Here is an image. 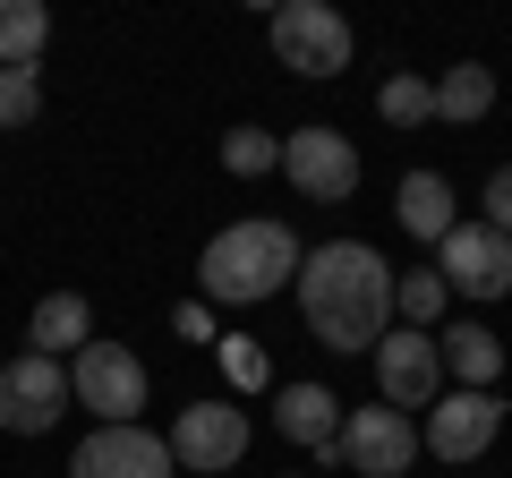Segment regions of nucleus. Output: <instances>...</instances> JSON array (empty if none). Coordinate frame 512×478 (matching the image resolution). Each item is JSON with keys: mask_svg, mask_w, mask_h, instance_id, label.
I'll return each instance as SVG.
<instances>
[{"mask_svg": "<svg viewBox=\"0 0 512 478\" xmlns=\"http://www.w3.org/2000/svg\"><path fill=\"white\" fill-rule=\"evenodd\" d=\"M299 316L325 350H376L393 333V265L367 248V239H325L299 265Z\"/></svg>", "mask_w": 512, "mask_h": 478, "instance_id": "f257e3e1", "label": "nucleus"}, {"mask_svg": "<svg viewBox=\"0 0 512 478\" xmlns=\"http://www.w3.org/2000/svg\"><path fill=\"white\" fill-rule=\"evenodd\" d=\"M299 265H308V248H299L291 222H231V231L205 239L197 282H205V299H214V308H256V299L291 291Z\"/></svg>", "mask_w": 512, "mask_h": 478, "instance_id": "f03ea898", "label": "nucleus"}, {"mask_svg": "<svg viewBox=\"0 0 512 478\" xmlns=\"http://www.w3.org/2000/svg\"><path fill=\"white\" fill-rule=\"evenodd\" d=\"M69 393H77V410H94L103 427H137L154 376H146V359H137L128 342H86L69 359Z\"/></svg>", "mask_w": 512, "mask_h": 478, "instance_id": "7ed1b4c3", "label": "nucleus"}, {"mask_svg": "<svg viewBox=\"0 0 512 478\" xmlns=\"http://www.w3.org/2000/svg\"><path fill=\"white\" fill-rule=\"evenodd\" d=\"M265 35H274V60L291 77H342L350 69V43H359V35H350V18H342V9H325V0H282Z\"/></svg>", "mask_w": 512, "mask_h": 478, "instance_id": "20e7f679", "label": "nucleus"}, {"mask_svg": "<svg viewBox=\"0 0 512 478\" xmlns=\"http://www.w3.org/2000/svg\"><path fill=\"white\" fill-rule=\"evenodd\" d=\"M69 368L60 359H43V350H26V359H9L0 368V427L9 436H52L60 419H69Z\"/></svg>", "mask_w": 512, "mask_h": 478, "instance_id": "39448f33", "label": "nucleus"}, {"mask_svg": "<svg viewBox=\"0 0 512 478\" xmlns=\"http://www.w3.org/2000/svg\"><path fill=\"white\" fill-rule=\"evenodd\" d=\"M376 393L393 410H436V393H444V350H436V333H410V325H393L376 342Z\"/></svg>", "mask_w": 512, "mask_h": 478, "instance_id": "423d86ee", "label": "nucleus"}, {"mask_svg": "<svg viewBox=\"0 0 512 478\" xmlns=\"http://www.w3.org/2000/svg\"><path fill=\"white\" fill-rule=\"evenodd\" d=\"M333 461H350L359 478H402L410 461H419V427H410L393 402L350 410V419H342V436H333Z\"/></svg>", "mask_w": 512, "mask_h": 478, "instance_id": "0eeeda50", "label": "nucleus"}, {"mask_svg": "<svg viewBox=\"0 0 512 478\" xmlns=\"http://www.w3.org/2000/svg\"><path fill=\"white\" fill-rule=\"evenodd\" d=\"M436 274H444V291H461V299H504L512 291V239L487 231V222H453L444 248H436Z\"/></svg>", "mask_w": 512, "mask_h": 478, "instance_id": "6e6552de", "label": "nucleus"}, {"mask_svg": "<svg viewBox=\"0 0 512 478\" xmlns=\"http://www.w3.org/2000/svg\"><path fill=\"white\" fill-rule=\"evenodd\" d=\"M282 171H291V188L299 197H316V205H342L350 188H359V146H350L342 129H291L282 137Z\"/></svg>", "mask_w": 512, "mask_h": 478, "instance_id": "1a4fd4ad", "label": "nucleus"}, {"mask_svg": "<svg viewBox=\"0 0 512 478\" xmlns=\"http://www.w3.org/2000/svg\"><path fill=\"white\" fill-rule=\"evenodd\" d=\"M504 436V402L495 393H470V385H453V393H436V410H427V453L436 461H478L487 444Z\"/></svg>", "mask_w": 512, "mask_h": 478, "instance_id": "9d476101", "label": "nucleus"}, {"mask_svg": "<svg viewBox=\"0 0 512 478\" xmlns=\"http://www.w3.org/2000/svg\"><path fill=\"white\" fill-rule=\"evenodd\" d=\"M171 436L154 427H94L86 444L69 453V478H171Z\"/></svg>", "mask_w": 512, "mask_h": 478, "instance_id": "9b49d317", "label": "nucleus"}, {"mask_svg": "<svg viewBox=\"0 0 512 478\" xmlns=\"http://www.w3.org/2000/svg\"><path fill=\"white\" fill-rule=\"evenodd\" d=\"M248 453V410L239 402H188L171 419V461L180 470H231Z\"/></svg>", "mask_w": 512, "mask_h": 478, "instance_id": "f8f14e48", "label": "nucleus"}, {"mask_svg": "<svg viewBox=\"0 0 512 478\" xmlns=\"http://www.w3.org/2000/svg\"><path fill=\"white\" fill-rule=\"evenodd\" d=\"M342 419H350V410L333 402L325 385H282V393H274V427H282L291 444H308V453H333Z\"/></svg>", "mask_w": 512, "mask_h": 478, "instance_id": "ddd939ff", "label": "nucleus"}, {"mask_svg": "<svg viewBox=\"0 0 512 478\" xmlns=\"http://www.w3.org/2000/svg\"><path fill=\"white\" fill-rule=\"evenodd\" d=\"M26 342L43 350V359H77V350L94 342V308L77 291H52V299H35V316H26Z\"/></svg>", "mask_w": 512, "mask_h": 478, "instance_id": "4468645a", "label": "nucleus"}, {"mask_svg": "<svg viewBox=\"0 0 512 478\" xmlns=\"http://www.w3.org/2000/svg\"><path fill=\"white\" fill-rule=\"evenodd\" d=\"M393 214H402V231L410 239H427V248H444V231H453V188L436 180V171H410L402 188H393Z\"/></svg>", "mask_w": 512, "mask_h": 478, "instance_id": "2eb2a0df", "label": "nucleus"}, {"mask_svg": "<svg viewBox=\"0 0 512 478\" xmlns=\"http://www.w3.org/2000/svg\"><path fill=\"white\" fill-rule=\"evenodd\" d=\"M436 350H444V376H453V385L495 393V376H504V342H495L487 325H453V333H436Z\"/></svg>", "mask_w": 512, "mask_h": 478, "instance_id": "dca6fc26", "label": "nucleus"}, {"mask_svg": "<svg viewBox=\"0 0 512 478\" xmlns=\"http://www.w3.org/2000/svg\"><path fill=\"white\" fill-rule=\"evenodd\" d=\"M52 43V9L43 0H0V69H35Z\"/></svg>", "mask_w": 512, "mask_h": 478, "instance_id": "f3484780", "label": "nucleus"}, {"mask_svg": "<svg viewBox=\"0 0 512 478\" xmlns=\"http://www.w3.org/2000/svg\"><path fill=\"white\" fill-rule=\"evenodd\" d=\"M495 111V69L487 60H461L436 77V120H487Z\"/></svg>", "mask_w": 512, "mask_h": 478, "instance_id": "a211bd4d", "label": "nucleus"}, {"mask_svg": "<svg viewBox=\"0 0 512 478\" xmlns=\"http://www.w3.org/2000/svg\"><path fill=\"white\" fill-rule=\"evenodd\" d=\"M444 299H453V291H444V274H436V265H419V274H393V316H402L410 333H427V325H436V316H444Z\"/></svg>", "mask_w": 512, "mask_h": 478, "instance_id": "6ab92c4d", "label": "nucleus"}, {"mask_svg": "<svg viewBox=\"0 0 512 478\" xmlns=\"http://www.w3.org/2000/svg\"><path fill=\"white\" fill-rule=\"evenodd\" d=\"M376 111L393 120V129H427V120H436V86L410 77V69H393V77H384V94H376Z\"/></svg>", "mask_w": 512, "mask_h": 478, "instance_id": "aec40b11", "label": "nucleus"}, {"mask_svg": "<svg viewBox=\"0 0 512 478\" xmlns=\"http://www.w3.org/2000/svg\"><path fill=\"white\" fill-rule=\"evenodd\" d=\"M222 171H231V180H265V171H282V137L231 129V137H222Z\"/></svg>", "mask_w": 512, "mask_h": 478, "instance_id": "412c9836", "label": "nucleus"}, {"mask_svg": "<svg viewBox=\"0 0 512 478\" xmlns=\"http://www.w3.org/2000/svg\"><path fill=\"white\" fill-rule=\"evenodd\" d=\"M43 111V77L35 69H0V129H26Z\"/></svg>", "mask_w": 512, "mask_h": 478, "instance_id": "4be33fe9", "label": "nucleus"}, {"mask_svg": "<svg viewBox=\"0 0 512 478\" xmlns=\"http://www.w3.org/2000/svg\"><path fill=\"white\" fill-rule=\"evenodd\" d=\"M222 368H231L239 385H265V376H274V368H265V350H248L239 333H222Z\"/></svg>", "mask_w": 512, "mask_h": 478, "instance_id": "5701e85b", "label": "nucleus"}, {"mask_svg": "<svg viewBox=\"0 0 512 478\" xmlns=\"http://www.w3.org/2000/svg\"><path fill=\"white\" fill-rule=\"evenodd\" d=\"M478 205H487V231H504V239H512V163L487 180V197H478Z\"/></svg>", "mask_w": 512, "mask_h": 478, "instance_id": "b1692460", "label": "nucleus"}, {"mask_svg": "<svg viewBox=\"0 0 512 478\" xmlns=\"http://www.w3.org/2000/svg\"><path fill=\"white\" fill-rule=\"evenodd\" d=\"M171 325H180V342H222V333H214V308H197V299H180Z\"/></svg>", "mask_w": 512, "mask_h": 478, "instance_id": "393cba45", "label": "nucleus"}, {"mask_svg": "<svg viewBox=\"0 0 512 478\" xmlns=\"http://www.w3.org/2000/svg\"><path fill=\"white\" fill-rule=\"evenodd\" d=\"M282 478H291V470H282Z\"/></svg>", "mask_w": 512, "mask_h": 478, "instance_id": "a878e982", "label": "nucleus"}]
</instances>
